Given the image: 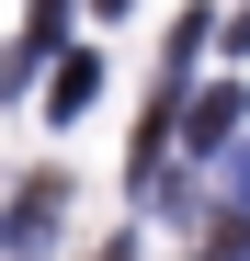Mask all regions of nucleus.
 <instances>
[]
</instances>
